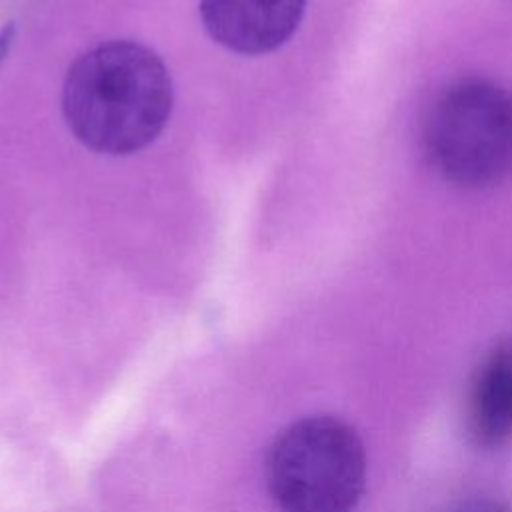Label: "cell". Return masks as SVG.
<instances>
[{
  "mask_svg": "<svg viewBox=\"0 0 512 512\" xmlns=\"http://www.w3.org/2000/svg\"><path fill=\"white\" fill-rule=\"evenodd\" d=\"M174 102L166 64L132 40L102 42L80 54L62 84V114L78 142L126 156L152 144Z\"/></svg>",
  "mask_w": 512,
  "mask_h": 512,
  "instance_id": "6da1fadb",
  "label": "cell"
},
{
  "mask_svg": "<svg viewBox=\"0 0 512 512\" xmlns=\"http://www.w3.org/2000/svg\"><path fill=\"white\" fill-rule=\"evenodd\" d=\"M424 156L450 184L488 188L512 172V90L490 78H460L432 102Z\"/></svg>",
  "mask_w": 512,
  "mask_h": 512,
  "instance_id": "7a4b0ae2",
  "label": "cell"
},
{
  "mask_svg": "<svg viewBox=\"0 0 512 512\" xmlns=\"http://www.w3.org/2000/svg\"><path fill=\"white\" fill-rule=\"evenodd\" d=\"M266 484L280 512H354L366 484L362 440L338 418H300L274 438Z\"/></svg>",
  "mask_w": 512,
  "mask_h": 512,
  "instance_id": "3957f363",
  "label": "cell"
},
{
  "mask_svg": "<svg viewBox=\"0 0 512 512\" xmlns=\"http://www.w3.org/2000/svg\"><path fill=\"white\" fill-rule=\"evenodd\" d=\"M306 0H200L210 38L230 52L260 56L280 48L298 30Z\"/></svg>",
  "mask_w": 512,
  "mask_h": 512,
  "instance_id": "277c9868",
  "label": "cell"
},
{
  "mask_svg": "<svg viewBox=\"0 0 512 512\" xmlns=\"http://www.w3.org/2000/svg\"><path fill=\"white\" fill-rule=\"evenodd\" d=\"M468 432L482 448L512 436V344L500 346L480 364L468 396Z\"/></svg>",
  "mask_w": 512,
  "mask_h": 512,
  "instance_id": "5b68a950",
  "label": "cell"
},
{
  "mask_svg": "<svg viewBox=\"0 0 512 512\" xmlns=\"http://www.w3.org/2000/svg\"><path fill=\"white\" fill-rule=\"evenodd\" d=\"M452 512H512V504L498 498H472L456 506Z\"/></svg>",
  "mask_w": 512,
  "mask_h": 512,
  "instance_id": "8992f818",
  "label": "cell"
},
{
  "mask_svg": "<svg viewBox=\"0 0 512 512\" xmlns=\"http://www.w3.org/2000/svg\"><path fill=\"white\" fill-rule=\"evenodd\" d=\"M14 38H16V26L14 22H8L0 28V64L2 60L8 56L12 44H14Z\"/></svg>",
  "mask_w": 512,
  "mask_h": 512,
  "instance_id": "52a82bcc",
  "label": "cell"
}]
</instances>
